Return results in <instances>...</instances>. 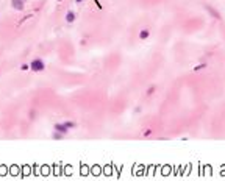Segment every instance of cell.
Instances as JSON below:
<instances>
[{"mask_svg": "<svg viewBox=\"0 0 225 181\" xmlns=\"http://www.w3.org/2000/svg\"><path fill=\"white\" fill-rule=\"evenodd\" d=\"M30 67L33 72H41V70H44V62H42V59H33Z\"/></svg>", "mask_w": 225, "mask_h": 181, "instance_id": "cell-1", "label": "cell"}, {"mask_svg": "<svg viewBox=\"0 0 225 181\" xmlns=\"http://www.w3.org/2000/svg\"><path fill=\"white\" fill-rule=\"evenodd\" d=\"M55 130H56V131H60V133H63V134H66L69 128L66 126L64 123H56V125H55Z\"/></svg>", "mask_w": 225, "mask_h": 181, "instance_id": "cell-2", "label": "cell"}, {"mask_svg": "<svg viewBox=\"0 0 225 181\" xmlns=\"http://www.w3.org/2000/svg\"><path fill=\"white\" fill-rule=\"evenodd\" d=\"M11 5H13V8H14V9H24V2H22V0H13V2H11Z\"/></svg>", "mask_w": 225, "mask_h": 181, "instance_id": "cell-3", "label": "cell"}, {"mask_svg": "<svg viewBox=\"0 0 225 181\" xmlns=\"http://www.w3.org/2000/svg\"><path fill=\"white\" fill-rule=\"evenodd\" d=\"M208 11H209V14H213V16H214L216 19H220V16H219V12H217V11H216L214 8H209V6H208Z\"/></svg>", "mask_w": 225, "mask_h": 181, "instance_id": "cell-4", "label": "cell"}, {"mask_svg": "<svg viewBox=\"0 0 225 181\" xmlns=\"http://www.w3.org/2000/svg\"><path fill=\"white\" fill-rule=\"evenodd\" d=\"M149 30H142L141 33H139V37H141V39H147V37H149Z\"/></svg>", "mask_w": 225, "mask_h": 181, "instance_id": "cell-5", "label": "cell"}, {"mask_svg": "<svg viewBox=\"0 0 225 181\" xmlns=\"http://www.w3.org/2000/svg\"><path fill=\"white\" fill-rule=\"evenodd\" d=\"M66 20H67V22H74L75 20V14H74V12H67V14H66Z\"/></svg>", "mask_w": 225, "mask_h": 181, "instance_id": "cell-6", "label": "cell"}, {"mask_svg": "<svg viewBox=\"0 0 225 181\" xmlns=\"http://www.w3.org/2000/svg\"><path fill=\"white\" fill-rule=\"evenodd\" d=\"M63 136H64L63 133H60V131H56V133L53 134V139H63Z\"/></svg>", "mask_w": 225, "mask_h": 181, "instance_id": "cell-7", "label": "cell"}, {"mask_svg": "<svg viewBox=\"0 0 225 181\" xmlns=\"http://www.w3.org/2000/svg\"><path fill=\"white\" fill-rule=\"evenodd\" d=\"M64 125L67 126V128H72V126H75V123H74V122H64Z\"/></svg>", "mask_w": 225, "mask_h": 181, "instance_id": "cell-8", "label": "cell"}, {"mask_svg": "<svg viewBox=\"0 0 225 181\" xmlns=\"http://www.w3.org/2000/svg\"><path fill=\"white\" fill-rule=\"evenodd\" d=\"M20 69H22V70H27V69H28V66H27V64H22V67H20Z\"/></svg>", "mask_w": 225, "mask_h": 181, "instance_id": "cell-9", "label": "cell"}, {"mask_svg": "<svg viewBox=\"0 0 225 181\" xmlns=\"http://www.w3.org/2000/svg\"><path fill=\"white\" fill-rule=\"evenodd\" d=\"M77 2H83V0H77Z\"/></svg>", "mask_w": 225, "mask_h": 181, "instance_id": "cell-10", "label": "cell"}]
</instances>
